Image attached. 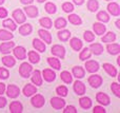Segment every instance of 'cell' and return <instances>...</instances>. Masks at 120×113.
Returning <instances> with one entry per match:
<instances>
[{"label":"cell","mask_w":120,"mask_h":113,"mask_svg":"<svg viewBox=\"0 0 120 113\" xmlns=\"http://www.w3.org/2000/svg\"><path fill=\"white\" fill-rule=\"evenodd\" d=\"M2 63H3L5 67H8V68H12L15 66L16 61H15L14 57L11 56V55H8V56H4L2 57Z\"/></svg>","instance_id":"cell-22"},{"label":"cell","mask_w":120,"mask_h":113,"mask_svg":"<svg viewBox=\"0 0 120 113\" xmlns=\"http://www.w3.org/2000/svg\"><path fill=\"white\" fill-rule=\"evenodd\" d=\"M51 52H52L53 55L58 56L60 58H64V55H65V50H64V48L62 46H59V44H55L52 48Z\"/></svg>","instance_id":"cell-3"},{"label":"cell","mask_w":120,"mask_h":113,"mask_svg":"<svg viewBox=\"0 0 120 113\" xmlns=\"http://www.w3.org/2000/svg\"><path fill=\"white\" fill-rule=\"evenodd\" d=\"M90 50L95 55H100L103 52V47L100 43H92L91 46H90Z\"/></svg>","instance_id":"cell-23"},{"label":"cell","mask_w":120,"mask_h":113,"mask_svg":"<svg viewBox=\"0 0 120 113\" xmlns=\"http://www.w3.org/2000/svg\"><path fill=\"white\" fill-rule=\"evenodd\" d=\"M96 98H97V101H98V103H100L101 105H103V106L110 105V97H109L108 95L105 94V93L99 92V93L97 94V96H96Z\"/></svg>","instance_id":"cell-11"},{"label":"cell","mask_w":120,"mask_h":113,"mask_svg":"<svg viewBox=\"0 0 120 113\" xmlns=\"http://www.w3.org/2000/svg\"><path fill=\"white\" fill-rule=\"evenodd\" d=\"M83 37H84V39L86 40L87 42H92L94 39H95V35H94V34L92 33L91 31L84 32V35H83Z\"/></svg>","instance_id":"cell-46"},{"label":"cell","mask_w":120,"mask_h":113,"mask_svg":"<svg viewBox=\"0 0 120 113\" xmlns=\"http://www.w3.org/2000/svg\"><path fill=\"white\" fill-rule=\"evenodd\" d=\"M32 32V25L30 24V23H25V24L21 25L20 29H19V33L21 34V35L25 36V35H30Z\"/></svg>","instance_id":"cell-26"},{"label":"cell","mask_w":120,"mask_h":113,"mask_svg":"<svg viewBox=\"0 0 120 113\" xmlns=\"http://www.w3.org/2000/svg\"><path fill=\"white\" fill-rule=\"evenodd\" d=\"M106 1H111V0H106Z\"/></svg>","instance_id":"cell-59"},{"label":"cell","mask_w":120,"mask_h":113,"mask_svg":"<svg viewBox=\"0 0 120 113\" xmlns=\"http://www.w3.org/2000/svg\"><path fill=\"white\" fill-rule=\"evenodd\" d=\"M97 19L101 22H109L110 20V16L108 15V13H105L104 11H101L97 14Z\"/></svg>","instance_id":"cell-37"},{"label":"cell","mask_w":120,"mask_h":113,"mask_svg":"<svg viewBox=\"0 0 120 113\" xmlns=\"http://www.w3.org/2000/svg\"><path fill=\"white\" fill-rule=\"evenodd\" d=\"M68 21H70L71 23H73V24H75V25H80L81 22H82L81 18L76 14L70 15V16H68Z\"/></svg>","instance_id":"cell-33"},{"label":"cell","mask_w":120,"mask_h":113,"mask_svg":"<svg viewBox=\"0 0 120 113\" xmlns=\"http://www.w3.org/2000/svg\"><path fill=\"white\" fill-rule=\"evenodd\" d=\"M51 105L55 109H62L64 107V105H65V101L62 98H60V97H53L51 99Z\"/></svg>","instance_id":"cell-9"},{"label":"cell","mask_w":120,"mask_h":113,"mask_svg":"<svg viewBox=\"0 0 120 113\" xmlns=\"http://www.w3.org/2000/svg\"><path fill=\"white\" fill-rule=\"evenodd\" d=\"M32 70H33V68H32V66L30 65V63L23 62V63H21V66L19 67V73H20V75L22 76V77L26 78L31 75Z\"/></svg>","instance_id":"cell-1"},{"label":"cell","mask_w":120,"mask_h":113,"mask_svg":"<svg viewBox=\"0 0 120 113\" xmlns=\"http://www.w3.org/2000/svg\"><path fill=\"white\" fill-rule=\"evenodd\" d=\"M73 1H74V3L77 4V5H81V4H83L84 0H73Z\"/></svg>","instance_id":"cell-54"},{"label":"cell","mask_w":120,"mask_h":113,"mask_svg":"<svg viewBox=\"0 0 120 113\" xmlns=\"http://www.w3.org/2000/svg\"><path fill=\"white\" fill-rule=\"evenodd\" d=\"M70 43H71V47L73 48V50H75V51H79L82 48V42L78 38H72Z\"/></svg>","instance_id":"cell-25"},{"label":"cell","mask_w":120,"mask_h":113,"mask_svg":"<svg viewBox=\"0 0 120 113\" xmlns=\"http://www.w3.org/2000/svg\"><path fill=\"white\" fill-rule=\"evenodd\" d=\"M71 36V32L68 30H64V31H60L58 33V38L62 41H66V40L70 38Z\"/></svg>","instance_id":"cell-40"},{"label":"cell","mask_w":120,"mask_h":113,"mask_svg":"<svg viewBox=\"0 0 120 113\" xmlns=\"http://www.w3.org/2000/svg\"><path fill=\"white\" fill-rule=\"evenodd\" d=\"M63 112L64 113H77V110H76V108L73 107V106H68Z\"/></svg>","instance_id":"cell-49"},{"label":"cell","mask_w":120,"mask_h":113,"mask_svg":"<svg viewBox=\"0 0 120 113\" xmlns=\"http://www.w3.org/2000/svg\"><path fill=\"white\" fill-rule=\"evenodd\" d=\"M20 1H21V3H23V4H31L34 0H20Z\"/></svg>","instance_id":"cell-55"},{"label":"cell","mask_w":120,"mask_h":113,"mask_svg":"<svg viewBox=\"0 0 120 113\" xmlns=\"http://www.w3.org/2000/svg\"><path fill=\"white\" fill-rule=\"evenodd\" d=\"M79 104H80V106L83 109H89L92 106V101L89 97H82V98L79 99Z\"/></svg>","instance_id":"cell-29"},{"label":"cell","mask_w":120,"mask_h":113,"mask_svg":"<svg viewBox=\"0 0 120 113\" xmlns=\"http://www.w3.org/2000/svg\"><path fill=\"white\" fill-rule=\"evenodd\" d=\"M103 69L105 70L106 73H108L110 76H112V77H115V76L117 75L116 68H115L113 65H111V63H104V65H103Z\"/></svg>","instance_id":"cell-16"},{"label":"cell","mask_w":120,"mask_h":113,"mask_svg":"<svg viewBox=\"0 0 120 113\" xmlns=\"http://www.w3.org/2000/svg\"><path fill=\"white\" fill-rule=\"evenodd\" d=\"M89 84L91 85L93 88H98L100 85L102 84V78L100 75H92L89 78Z\"/></svg>","instance_id":"cell-5"},{"label":"cell","mask_w":120,"mask_h":113,"mask_svg":"<svg viewBox=\"0 0 120 113\" xmlns=\"http://www.w3.org/2000/svg\"><path fill=\"white\" fill-rule=\"evenodd\" d=\"M13 17H14L15 21H16L17 23H23L25 22V20H26V17H25V15L23 14V12L21 10H15L14 12H13Z\"/></svg>","instance_id":"cell-4"},{"label":"cell","mask_w":120,"mask_h":113,"mask_svg":"<svg viewBox=\"0 0 120 113\" xmlns=\"http://www.w3.org/2000/svg\"><path fill=\"white\" fill-rule=\"evenodd\" d=\"M93 112L94 113H105V110H104V108L101 107V106H96V107L94 108Z\"/></svg>","instance_id":"cell-50"},{"label":"cell","mask_w":120,"mask_h":113,"mask_svg":"<svg viewBox=\"0 0 120 113\" xmlns=\"http://www.w3.org/2000/svg\"><path fill=\"white\" fill-rule=\"evenodd\" d=\"M108 11L113 16H119L120 15V8L116 2H112L108 5Z\"/></svg>","instance_id":"cell-13"},{"label":"cell","mask_w":120,"mask_h":113,"mask_svg":"<svg viewBox=\"0 0 120 113\" xmlns=\"http://www.w3.org/2000/svg\"><path fill=\"white\" fill-rule=\"evenodd\" d=\"M48 62L51 67L54 68V69H56V70H59L60 67H61L59 59L55 58V57H50V58H48Z\"/></svg>","instance_id":"cell-31"},{"label":"cell","mask_w":120,"mask_h":113,"mask_svg":"<svg viewBox=\"0 0 120 113\" xmlns=\"http://www.w3.org/2000/svg\"><path fill=\"white\" fill-rule=\"evenodd\" d=\"M29 59L32 63H37V62H39L40 56L38 55V53L35 52V51H30L29 52Z\"/></svg>","instance_id":"cell-34"},{"label":"cell","mask_w":120,"mask_h":113,"mask_svg":"<svg viewBox=\"0 0 120 113\" xmlns=\"http://www.w3.org/2000/svg\"><path fill=\"white\" fill-rule=\"evenodd\" d=\"M106 49H108L109 53L112 55H117L120 53V46L118 43H110L106 46Z\"/></svg>","instance_id":"cell-19"},{"label":"cell","mask_w":120,"mask_h":113,"mask_svg":"<svg viewBox=\"0 0 120 113\" xmlns=\"http://www.w3.org/2000/svg\"><path fill=\"white\" fill-rule=\"evenodd\" d=\"M116 40V35L113 32H109L108 34H105V36L102 37V41L103 42H114Z\"/></svg>","instance_id":"cell-36"},{"label":"cell","mask_w":120,"mask_h":113,"mask_svg":"<svg viewBox=\"0 0 120 113\" xmlns=\"http://www.w3.org/2000/svg\"><path fill=\"white\" fill-rule=\"evenodd\" d=\"M42 75H43L44 79H45L46 82H49L55 80V78H56V74H55V72H53V70H51V69L43 70V73H42Z\"/></svg>","instance_id":"cell-12"},{"label":"cell","mask_w":120,"mask_h":113,"mask_svg":"<svg viewBox=\"0 0 120 113\" xmlns=\"http://www.w3.org/2000/svg\"><path fill=\"white\" fill-rule=\"evenodd\" d=\"M38 34H39V36L41 37V39L44 42H46V43H51L52 42V35L48 31H45V30H39Z\"/></svg>","instance_id":"cell-15"},{"label":"cell","mask_w":120,"mask_h":113,"mask_svg":"<svg viewBox=\"0 0 120 113\" xmlns=\"http://www.w3.org/2000/svg\"><path fill=\"white\" fill-rule=\"evenodd\" d=\"M62 10L65 13H71L74 11V5H73L72 3H70V2H64V3L62 4Z\"/></svg>","instance_id":"cell-45"},{"label":"cell","mask_w":120,"mask_h":113,"mask_svg":"<svg viewBox=\"0 0 120 113\" xmlns=\"http://www.w3.org/2000/svg\"><path fill=\"white\" fill-rule=\"evenodd\" d=\"M56 92H57V94L60 95V96H66L68 95V88L66 87H64V86H59L58 88L56 89Z\"/></svg>","instance_id":"cell-44"},{"label":"cell","mask_w":120,"mask_h":113,"mask_svg":"<svg viewBox=\"0 0 120 113\" xmlns=\"http://www.w3.org/2000/svg\"><path fill=\"white\" fill-rule=\"evenodd\" d=\"M24 11L26 13V15L31 18H34L38 15V8L34 5H30V6H25L24 8Z\"/></svg>","instance_id":"cell-18"},{"label":"cell","mask_w":120,"mask_h":113,"mask_svg":"<svg viewBox=\"0 0 120 113\" xmlns=\"http://www.w3.org/2000/svg\"><path fill=\"white\" fill-rule=\"evenodd\" d=\"M93 29L97 35H102L105 32V25H103V23H94Z\"/></svg>","instance_id":"cell-27"},{"label":"cell","mask_w":120,"mask_h":113,"mask_svg":"<svg viewBox=\"0 0 120 113\" xmlns=\"http://www.w3.org/2000/svg\"><path fill=\"white\" fill-rule=\"evenodd\" d=\"M32 82H33L36 86H41L42 85V78H41V74H40L39 70L34 71L33 76H32Z\"/></svg>","instance_id":"cell-21"},{"label":"cell","mask_w":120,"mask_h":113,"mask_svg":"<svg viewBox=\"0 0 120 113\" xmlns=\"http://www.w3.org/2000/svg\"><path fill=\"white\" fill-rule=\"evenodd\" d=\"M74 91L77 93L78 95H82L85 93V86L83 82H79V80H77V82H75L74 84Z\"/></svg>","instance_id":"cell-14"},{"label":"cell","mask_w":120,"mask_h":113,"mask_svg":"<svg viewBox=\"0 0 120 113\" xmlns=\"http://www.w3.org/2000/svg\"><path fill=\"white\" fill-rule=\"evenodd\" d=\"M32 105L36 108H41L44 105V97L40 94H36L35 96L32 98Z\"/></svg>","instance_id":"cell-7"},{"label":"cell","mask_w":120,"mask_h":113,"mask_svg":"<svg viewBox=\"0 0 120 113\" xmlns=\"http://www.w3.org/2000/svg\"><path fill=\"white\" fill-rule=\"evenodd\" d=\"M6 105V99L4 97H0V108H3Z\"/></svg>","instance_id":"cell-52"},{"label":"cell","mask_w":120,"mask_h":113,"mask_svg":"<svg viewBox=\"0 0 120 113\" xmlns=\"http://www.w3.org/2000/svg\"><path fill=\"white\" fill-rule=\"evenodd\" d=\"M45 11L49 13V14H55L56 13V5H55L53 2H48L45 4Z\"/></svg>","instance_id":"cell-42"},{"label":"cell","mask_w":120,"mask_h":113,"mask_svg":"<svg viewBox=\"0 0 120 113\" xmlns=\"http://www.w3.org/2000/svg\"><path fill=\"white\" fill-rule=\"evenodd\" d=\"M14 37L13 34H11V32L5 31V30H0V40H11Z\"/></svg>","instance_id":"cell-32"},{"label":"cell","mask_w":120,"mask_h":113,"mask_svg":"<svg viewBox=\"0 0 120 113\" xmlns=\"http://www.w3.org/2000/svg\"><path fill=\"white\" fill-rule=\"evenodd\" d=\"M91 55H92L91 50H90L89 48H84L83 51H81L80 55H79V58H80L81 60H85V59H89L90 57H91Z\"/></svg>","instance_id":"cell-38"},{"label":"cell","mask_w":120,"mask_h":113,"mask_svg":"<svg viewBox=\"0 0 120 113\" xmlns=\"http://www.w3.org/2000/svg\"><path fill=\"white\" fill-rule=\"evenodd\" d=\"M37 1H38V2H44L45 0H37Z\"/></svg>","instance_id":"cell-58"},{"label":"cell","mask_w":120,"mask_h":113,"mask_svg":"<svg viewBox=\"0 0 120 113\" xmlns=\"http://www.w3.org/2000/svg\"><path fill=\"white\" fill-rule=\"evenodd\" d=\"M85 68H86V71H89L90 73H95L99 70V65L95 60H89L85 62Z\"/></svg>","instance_id":"cell-6"},{"label":"cell","mask_w":120,"mask_h":113,"mask_svg":"<svg viewBox=\"0 0 120 113\" xmlns=\"http://www.w3.org/2000/svg\"><path fill=\"white\" fill-rule=\"evenodd\" d=\"M4 3V0H0V4H3Z\"/></svg>","instance_id":"cell-57"},{"label":"cell","mask_w":120,"mask_h":113,"mask_svg":"<svg viewBox=\"0 0 120 113\" xmlns=\"http://www.w3.org/2000/svg\"><path fill=\"white\" fill-rule=\"evenodd\" d=\"M23 110L22 105L19 101H13L10 106V111L12 113H21Z\"/></svg>","instance_id":"cell-20"},{"label":"cell","mask_w":120,"mask_h":113,"mask_svg":"<svg viewBox=\"0 0 120 113\" xmlns=\"http://www.w3.org/2000/svg\"><path fill=\"white\" fill-rule=\"evenodd\" d=\"M99 8V3H98L97 0H89L87 2V8H89L91 12H96Z\"/></svg>","instance_id":"cell-35"},{"label":"cell","mask_w":120,"mask_h":113,"mask_svg":"<svg viewBox=\"0 0 120 113\" xmlns=\"http://www.w3.org/2000/svg\"><path fill=\"white\" fill-rule=\"evenodd\" d=\"M116 27H117V29H120V20L119 19L116 21Z\"/></svg>","instance_id":"cell-56"},{"label":"cell","mask_w":120,"mask_h":113,"mask_svg":"<svg viewBox=\"0 0 120 113\" xmlns=\"http://www.w3.org/2000/svg\"><path fill=\"white\" fill-rule=\"evenodd\" d=\"M37 92V89H36L35 86H33V85H30L27 84L26 86L23 88V93H24L25 96H32L33 94H35V93Z\"/></svg>","instance_id":"cell-17"},{"label":"cell","mask_w":120,"mask_h":113,"mask_svg":"<svg viewBox=\"0 0 120 113\" xmlns=\"http://www.w3.org/2000/svg\"><path fill=\"white\" fill-rule=\"evenodd\" d=\"M73 74L77 79H80L84 76V70L81 67H74L73 68Z\"/></svg>","instance_id":"cell-28"},{"label":"cell","mask_w":120,"mask_h":113,"mask_svg":"<svg viewBox=\"0 0 120 113\" xmlns=\"http://www.w3.org/2000/svg\"><path fill=\"white\" fill-rule=\"evenodd\" d=\"M60 76H61V79L63 80L65 84H71V82H73V76H72V74H71L70 72H68V71L61 72Z\"/></svg>","instance_id":"cell-30"},{"label":"cell","mask_w":120,"mask_h":113,"mask_svg":"<svg viewBox=\"0 0 120 113\" xmlns=\"http://www.w3.org/2000/svg\"><path fill=\"white\" fill-rule=\"evenodd\" d=\"M14 55L18 59L22 60V59H25V57H26V51L23 47H16L14 49Z\"/></svg>","instance_id":"cell-10"},{"label":"cell","mask_w":120,"mask_h":113,"mask_svg":"<svg viewBox=\"0 0 120 113\" xmlns=\"http://www.w3.org/2000/svg\"><path fill=\"white\" fill-rule=\"evenodd\" d=\"M111 89L115 93L116 96H118V97L120 96V85H118L117 82H113L112 86H111Z\"/></svg>","instance_id":"cell-47"},{"label":"cell","mask_w":120,"mask_h":113,"mask_svg":"<svg viewBox=\"0 0 120 113\" xmlns=\"http://www.w3.org/2000/svg\"><path fill=\"white\" fill-rule=\"evenodd\" d=\"M5 91V85L3 82H0V95H2Z\"/></svg>","instance_id":"cell-53"},{"label":"cell","mask_w":120,"mask_h":113,"mask_svg":"<svg viewBox=\"0 0 120 113\" xmlns=\"http://www.w3.org/2000/svg\"><path fill=\"white\" fill-rule=\"evenodd\" d=\"M8 75H10V73H8V70L4 69V68H0V78L6 79L8 77Z\"/></svg>","instance_id":"cell-48"},{"label":"cell","mask_w":120,"mask_h":113,"mask_svg":"<svg viewBox=\"0 0 120 113\" xmlns=\"http://www.w3.org/2000/svg\"><path fill=\"white\" fill-rule=\"evenodd\" d=\"M15 47V42L13 41H8V42H2L1 46H0V52L2 54H8L11 52L13 48Z\"/></svg>","instance_id":"cell-8"},{"label":"cell","mask_w":120,"mask_h":113,"mask_svg":"<svg viewBox=\"0 0 120 113\" xmlns=\"http://www.w3.org/2000/svg\"><path fill=\"white\" fill-rule=\"evenodd\" d=\"M33 46H34V48L37 51H39V52H44V51H45V44L40 39H36L35 38V39L33 40Z\"/></svg>","instance_id":"cell-24"},{"label":"cell","mask_w":120,"mask_h":113,"mask_svg":"<svg viewBox=\"0 0 120 113\" xmlns=\"http://www.w3.org/2000/svg\"><path fill=\"white\" fill-rule=\"evenodd\" d=\"M19 93H20V89L17 86H15V85H10L8 87V89H6V94L11 98H16L19 95Z\"/></svg>","instance_id":"cell-2"},{"label":"cell","mask_w":120,"mask_h":113,"mask_svg":"<svg viewBox=\"0 0 120 113\" xmlns=\"http://www.w3.org/2000/svg\"><path fill=\"white\" fill-rule=\"evenodd\" d=\"M40 24L42 25L43 27H45V29H50V27H52V20H51L50 18H48V17H43V18H41L39 20Z\"/></svg>","instance_id":"cell-41"},{"label":"cell","mask_w":120,"mask_h":113,"mask_svg":"<svg viewBox=\"0 0 120 113\" xmlns=\"http://www.w3.org/2000/svg\"><path fill=\"white\" fill-rule=\"evenodd\" d=\"M66 27V21L64 18H58L55 21V27L56 29H63Z\"/></svg>","instance_id":"cell-43"},{"label":"cell","mask_w":120,"mask_h":113,"mask_svg":"<svg viewBox=\"0 0 120 113\" xmlns=\"http://www.w3.org/2000/svg\"><path fill=\"white\" fill-rule=\"evenodd\" d=\"M3 25L6 27V29L11 30V31H15L16 30V23L12 20V19H6V20L3 21Z\"/></svg>","instance_id":"cell-39"},{"label":"cell","mask_w":120,"mask_h":113,"mask_svg":"<svg viewBox=\"0 0 120 113\" xmlns=\"http://www.w3.org/2000/svg\"><path fill=\"white\" fill-rule=\"evenodd\" d=\"M8 16V11L4 8H0V18H5Z\"/></svg>","instance_id":"cell-51"}]
</instances>
